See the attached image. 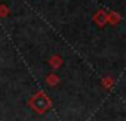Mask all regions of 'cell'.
<instances>
[{
    "instance_id": "6da1fadb",
    "label": "cell",
    "mask_w": 126,
    "mask_h": 121,
    "mask_svg": "<svg viewBox=\"0 0 126 121\" xmlns=\"http://www.w3.org/2000/svg\"><path fill=\"white\" fill-rule=\"evenodd\" d=\"M28 105L37 112V114H43V112H46L49 108H50V99L43 93V92H39L37 95H34L31 99H30V102H28Z\"/></svg>"
},
{
    "instance_id": "7a4b0ae2",
    "label": "cell",
    "mask_w": 126,
    "mask_h": 121,
    "mask_svg": "<svg viewBox=\"0 0 126 121\" xmlns=\"http://www.w3.org/2000/svg\"><path fill=\"white\" fill-rule=\"evenodd\" d=\"M47 81H49L50 84H55V83L58 81V78H56L55 75H49V78H47Z\"/></svg>"
}]
</instances>
